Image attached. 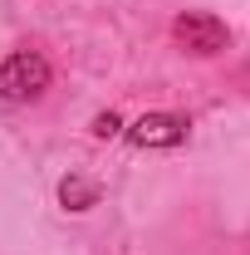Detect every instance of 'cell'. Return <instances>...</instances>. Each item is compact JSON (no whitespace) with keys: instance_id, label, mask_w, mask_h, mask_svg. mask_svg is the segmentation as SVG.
<instances>
[{"instance_id":"1","label":"cell","mask_w":250,"mask_h":255,"mask_svg":"<svg viewBox=\"0 0 250 255\" xmlns=\"http://www.w3.org/2000/svg\"><path fill=\"white\" fill-rule=\"evenodd\" d=\"M49 84H54V69L39 49H15L0 64V98L5 103H34V98H44Z\"/></svg>"},{"instance_id":"2","label":"cell","mask_w":250,"mask_h":255,"mask_svg":"<svg viewBox=\"0 0 250 255\" xmlns=\"http://www.w3.org/2000/svg\"><path fill=\"white\" fill-rule=\"evenodd\" d=\"M172 39H177L187 54H221V49H231V30H226V20L206 15V10H187V15H177V20H172Z\"/></svg>"},{"instance_id":"3","label":"cell","mask_w":250,"mask_h":255,"mask_svg":"<svg viewBox=\"0 0 250 255\" xmlns=\"http://www.w3.org/2000/svg\"><path fill=\"white\" fill-rule=\"evenodd\" d=\"M187 128L191 123L182 113H142L127 128V142H137V147H177V142H187Z\"/></svg>"},{"instance_id":"4","label":"cell","mask_w":250,"mask_h":255,"mask_svg":"<svg viewBox=\"0 0 250 255\" xmlns=\"http://www.w3.org/2000/svg\"><path fill=\"white\" fill-rule=\"evenodd\" d=\"M59 196H64L69 211H89V206L98 201V187H94V182H84V177H69V182L59 187Z\"/></svg>"},{"instance_id":"5","label":"cell","mask_w":250,"mask_h":255,"mask_svg":"<svg viewBox=\"0 0 250 255\" xmlns=\"http://www.w3.org/2000/svg\"><path fill=\"white\" fill-rule=\"evenodd\" d=\"M118 128H123V123H118V113H98V118H94V137H113Z\"/></svg>"}]
</instances>
